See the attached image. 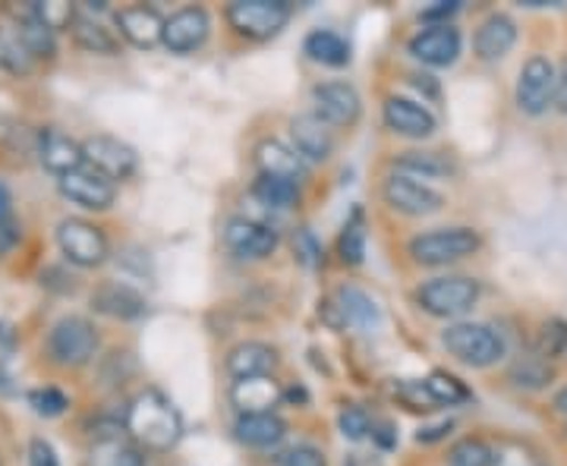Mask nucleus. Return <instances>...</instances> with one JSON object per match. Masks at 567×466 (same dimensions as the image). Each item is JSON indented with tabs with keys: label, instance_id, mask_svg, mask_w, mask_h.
I'll use <instances>...</instances> for the list:
<instances>
[{
	"label": "nucleus",
	"instance_id": "6",
	"mask_svg": "<svg viewBox=\"0 0 567 466\" xmlns=\"http://www.w3.org/2000/svg\"><path fill=\"white\" fill-rule=\"evenodd\" d=\"M99 350V331L82 315H66L48 334V356L63 369H80Z\"/></svg>",
	"mask_w": 567,
	"mask_h": 466
},
{
	"label": "nucleus",
	"instance_id": "11",
	"mask_svg": "<svg viewBox=\"0 0 567 466\" xmlns=\"http://www.w3.org/2000/svg\"><path fill=\"white\" fill-rule=\"evenodd\" d=\"M382 196L385 203L401 211L406 218H425V215H435L442 211V193H435L429 183H420L416 177H406V174H391L382 186Z\"/></svg>",
	"mask_w": 567,
	"mask_h": 466
},
{
	"label": "nucleus",
	"instance_id": "50",
	"mask_svg": "<svg viewBox=\"0 0 567 466\" xmlns=\"http://www.w3.org/2000/svg\"><path fill=\"white\" fill-rule=\"evenodd\" d=\"M555 410H558L561 416H567V387H561V391L555 394Z\"/></svg>",
	"mask_w": 567,
	"mask_h": 466
},
{
	"label": "nucleus",
	"instance_id": "14",
	"mask_svg": "<svg viewBox=\"0 0 567 466\" xmlns=\"http://www.w3.org/2000/svg\"><path fill=\"white\" fill-rule=\"evenodd\" d=\"M212 35V17L205 7H183L174 17L164 20L162 44L171 54H193Z\"/></svg>",
	"mask_w": 567,
	"mask_h": 466
},
{
	"label": "nucleus",
	"instance_id": "7",
	"mask_svg": "<svg viewBox=\"0 0 567 466\" xmlns=\"http://www.w3.org/2000/svg\"><path fill=\"white\" fill-rule=\"evenodd\" d=\"M58 246L66 256V262L80 265V268H99L107 262L111 256V246L104 237L102 227H95L85 218H66L58 227Z\"/></svg>",
	"mask_w": 567,
	"mask_h": 466
},
{
	"label": "nucleus",
	"instance_id": "10",
	"mask_svg": "<svg viewBox=\"0 0 567 466\" xmlns=\"http://www.w3.org/2000/svg\"><path fill=\"white\" fill-rule=\"evenodd\" d=\"M278 230L271 224L256 221V218H230L224 227V246L230 256L246 259V262H259L268 259L278 249Z\"/></svg>",
	"mask_w": 567,
	"mask_h": 466
},
{
	"label": "nucleus",
	"instance_id": "17",
	"mask_svg": "<svg viewBox=\"0 0 567 466\" xmlns=\"http://www.w3.org/2000/svg\"><path fill=\"white\" fill-rule=\"evenodd\" d=\"M382 117H385L388 130L404 136V139H429L439 130V121H435V114L429 107L413 102V99H401V95L385 99Z\"/></svg>",
	"mask_w": 567,
	"mask_h": 466
},
{
	"label": "nucleus",
	"instance_id": "19",
	"mask_svg": "<svg viewBox=\"0 0 567 466\" xmlns=\"http://www.w3.org/2000/svg\"><path fill=\"white\" fill-rule=\"evenodd\" d=\"M284 401V387L271 375H256V379H237L230 385V404L237 406L240 416H256V413H275V406Z\"/></svg>",
	"mask_w": 567,
	"mask_h": 466
},
{
	"label": "nucleus",
	"instance_id": "43",
	"mask_svg": "<svg viewBox=\"0 0 567 466\" xmlns=\"http://www.w3.org/2000/svg\"><path fill=\"white\" fill-rule=\"evenodd\" d=\"M514 379H517V385L543 387L548 382V379H551V372H548V369L543 363L517 365V369H514Z\"/></svg>",
	"mask_w": 567,
	"mask_h": 466
},
{
	"label": "nucleus",
	"instance_id": "4",
	"mask_svg": "<svg viewBox=\"0 0 567 466\" xmlns=\"http://www.w3.org/2000/svg\"><path fill=\"white\" fill-rule=\"evenodd\" d=\"M290 13L293 10L287 0H234L224 17L240 39L268 41L281 35Z\"/></svg>",
	"mask_w": 567,
	"mask_h": 466
},
{
	"label": "nucleus",
	"instance_id": "3",
	"mask_svg": "<svg viewBox=\"0 0 567 466\" xmlns=\"http://www.w3.org/2000/svg\"><path fill=\"white\" fill-rule=\"evenodd\" d=\"M442 344L451 356L473 369H488L505 356V341L495 328L480 322H454L442 334Z\"/></svg>",
	"mask_w": 567,
	"mask_h": 466
},
{
	"label": "nucleus",
	"instance_id": "8",
	"mask_svg": "<svg viewBox=\"0 0 567 466\" xmlns=\"http://www.w3.org/2000/svg\"><path fill=\"white\" fill-rule=\"evenodd\" d=\"M555 95H558V66L548 58H529L514 89L517 107L529 117H539L555 104Z\"/></svg>",
	"mask_w": 567,
	"mask_h": 466
},
{
	"label": "nucleus",
	"instance_id": "36",
	"mask_svg": "<svg viewBox=\"0 0 567 466\" xmlns=\"http://www.w3.org/2000/svg\"><path fill=\"white\" fill-rule=\"evenodd\" d=\"M372 426H375V420L365 413V406L360 404H344L341 406V413H338V428H341V435L350 438V442H360L365 435H372Z\"/></svg>",
	"mask_w": 567,
	"mask_h": 466
},
{
	"label": "nucleus",
	"instance_id": "22",
	"mask_svg": "<svg viewBox=\"0 0 567 466\" xmlns=\"http://www.w3.org/2000/svg\"><path fill=\"white\" fill-rule=\"evenodd\" d=\"M256 167H259V177H278L290 183H300L306 174L303 158L278 139H265L256 145Z\"/></svg>",
	"mask_w": 567,
	"mask_h": 466
},
{
	"label": "nucleus",
	"instance_id": "16",
	"mask_svg": "<svg viewBox=\"0 0 567 466\" xmlns=\"http://www.w3.org/2000/svg\"><path fill=\"white\" fill-rule=\"evenodd\" d=\"M410 54L425 66H451L461 58L464 39L461 32L447 22V25H425L413 39H410Z\"/></svg>",
	"mask_w": 567,
	"mask_h": 466
},
{
	"label": "nucleus",
	"instance_id": "23",
	"mask_svg": "<svg viewBox=\"0 0 567 466\" xmlns=\"http://www.w3.org/2000/svg\"><path fill=\"white\" fill-rule=\"evenodd\" d=\"M473 44H476L480 61H502L507 51L517 44V22L511 20L507 13H492V17L480 22Z\"/></svg>",
	"mask_w": 567,
	"mask_h": 466
},
{
	"label": "nucleus",
	"instance_id": "38",
	"mask_svg": "<svg viewBox=\"0 0 567 466\" xmlns=\"http://www.w3.org/2000/svg\"><path fill=\"white\" fill-rule=\"evenodd\" d=\"M29 406H32L39 416H44V420H54V416H61L63 410L70 406V401H66V394L58 391V387H35V391L29 394Z\"/></svg>",
	"mask_w": 567,
	"mask_h": 466
},
{
	"label": "nucleus",
	"instance_id": "24",
	"mask_svg": "<svg viewBox=\"0 0 567 466\" xmlns=\"http://www.w3.org/2000/svg\"><path fill=\"white\" fill-rule=\"evenodd\" d=\"M278 365V350L262 344V341H244L227 353V372L237 379H256V375H271Z\"/></svg>",
	"mask_w": 567,
	"mask_h": 466
},
{
	"label": "nucleus",
	"instance_id": "26",
	"mask_svg": "<svg viewBox=\"0 0 567 466\" xmlns=\"http://www.w3.org/2000/svg\"><path fill=\"white\" fill-rule=\"evenodd\" d=\"M142 447L123 432H102L89 447V466H142Z\"/></svg>",
	"mask_w": 567,
	"mask_h": 466
},
{
	"label": "nucleus",
	"instance_id": "48",
	"mask_svg": "<svg viewBox=\"0 0 567 466\" xmlns=\"http://www.w3.org/2000/svg\"><path fill=\"white\" fill-rule=\"evenodd\" d=\"M555 104H558V111L567 117V58L561 63V70H558V95H555Z\"/></svg>",
	"mask_w": 567,
	"mask_h": 466
},
{
	"label": "nucleus",
	"instance_id": "31",
	"mask_svg": "<svg viewBox=\"0 0 567 466\" xmlns=\"http://www.w3.org/2000/svg\"><path fill=\"white\" fill-rule=\"evenodd\" d=\"M17 32H20L22 44L29 51L32 61H51L54 51H58V41H54V32L44 25V22L32 13V17H22V20H13Z\"/></svg>",
	"mask_w": 567,
	"mask_h": 466
},
{
	"label": "nucleus",
	"instance_id": "12",
	"mask_svg": "<svg viewBox=\"0 0 567 466\" xmlns=\"http://www.w3.org/2000/svg\"><path fill=\"white\" fill-rule=\"evenodd\" d=\"M312 114L328 126H353L363 114L360 92L350 82H319L312 89Z\"/></svg>",
	"mask_w": 567,
	"mask_h": 466
},
{
	"label": "nucleus",
	"instance_id": "9",
	"mask_svg": "<svg viewBox=\"0 0 567 466\" xmlns=\"http://www.w3.org/2000/svg\"><path fill=\"white\" fill-rule=\"evenodd\" d=\"M82 155H85V167L99 170L111 183L130 180L140 167L133 145H126L117 136H89L82 143Z\"/></svg>",
	"mask_w": 567,
	"mask_h": 466
},
{
	"label": "nucleus",
	"instance_id": "13",
	"mask_svg": "<svg viewBox=\"0 0 567 466\" xmlns=\"http://www.w3.org/2000/svg\"><path fill=\"white\" fill-rule=\"evenodd\" d=\"M322 315L331 328H372L379 324V306L360 287L347 284L338 287L331 300H324Z\"/></svg>",
	"mask_w": 567,
	"mask_h": 466
},
{
	"label": "nucleus",
	"instance_id": "18",
	"mask_svg": "<svg viewBox=\"0 0 567 466\" xmlns=\"http://www.w3.org/2000/svg\"><path fill=\"white\" fill-rule=\"evenodd\" d=\"M114 25L121 29V35L133 48H155L162 44L164 39V17L155 10V7H145V3H136V7H123L114 13Z\"/></svg>",
	"mask_w": 567,
	"mask_h": 466
},
{
	"label": "nucleus",
	"instance_id": "30",
	"mask_svg": "<svg viewBox=\"0 0 567 466\" xmlns=\"http://www.w3.org/2000/svg\"><path fill=\"white\" fill-rule=\"evenodd\" d=\"M252 196H256L265 208H271V211L300 208V199H303L300 183L278 180V177H259V180L252 183Z\"/></svg>",
	"mask_w": 567,
	"mask_h": 466
},
{
	"label": "nucleus",
	"instance_id": "35",
	"mask_svg": "<svg viewBox=\"0 0 567 466\" xmlns=\"http://www.w3.org/2000/svg\"><path fill=\"white\" fill-rule=\"evenodd\" d=\"M0 63L7 66V70H13V73H25L29 70V51H25V44H22L20 32H17V25H10V29H3L0 32Z\"/></svg>",
	"mask_w": 567,
	"mask_h": 466
},
{
	"label": "nucleus",
	"instance_id": "32",
	"mask_svg": "<svg viewBox=\"0 0 567 466\" xmlns=\"http://www.w3.org/2000/svg\"><path fill=\"white\" fill-rule=\"evenodd\" d=\"M338 252H341V262L357 268L365 259V215L363 208H353L350 218L341 227V237H338Z\"/></svg>",
	"mask_w": 567,
	"mask_h": 466
},
{
	"label": "nucleus",
	"instance_id": "42",
	"mask_svg": "<svg viewBox=\"0 0 567 466\" xmlns=\"http://www.w3.org/2000/svg\"><path fill=\"white\" fill-rule=\"evenodd\" d=\"M281 466H328V460L316 445H297L284 454Z\"/></svg>",
	"mask_w": 567,
	"mask_h": 466
},
{
	"label": "nucleus",
	"instance_id": "49",
	"mask_svg": "<svg viewBox=\"0 0 567 466\" xmlns=\"http://www.w3.org/2000/svg\"><path fill=\"white\" fill-rule=\"evenodd\" d=\"M10 221V189L0 183V224Z\"/></svg>",
	"mask_w": 567,
	"mask_h": 466
},
{
	"label": "nucleus",
	"instance_id": "44",
	"mask_svg": "<svg viewBox=\"0 0 567 466\" xmlns=\"http://www.w3.org/2000/svg\"><path fill=\"white\" fill-rule=\"evenodd\" d=\"M461 10L457 0H439L435 7H425L423 10V22L425 25H447V20Z\"/></svg>",
	"mask_w": 567,
	"mask_h": 466
},
{
	"label": "nucleus",
	"instance_id": "40",
	"mask_svg": "<svg viewBox=\"0 0 567 466\" xmlns=\"http://www.w3.org/2000/svg\"><path fill=\"white\" fill-rule=\"evenodd\" d=\"M539 346H543V356H558V353H565L567 346V324L558 322V319H551V322H546V328H543V341H539Z\"/></svg>",
	"mask_w": 567,
	"mask_h": 466
},
{
	"label": "nucleus",
	"instance_id": "46",
	"mask_svg": "<svg viewBox=\"0 0 567 466\" xmlns=\"http://www.w3.org/2000/svg\"><path fill=\"white\" fill-rule=\"evenodd\" d=\"M20 244V230H17V224L13 221H3L0 224V259L13 249V246Z\"/></svg>",
	"mask_w": 567,
	"mask_h": 466
},
{
	"label": "nucleus",
	"instance_id": "2",
	"mask_svg": "<svg viewBox=\"0 0 567 466\" xmlns=\"http://www.w3.org/2000/svg\"><path fill=\"white\" fill-rule=\"evenodd\" d=\"M483 246V237L473 227H439V230H425L420 237L410 240V256L416 265H439L461 262L466 256H473Z\"/></svg>",
	"mask_w": 567,
	"mask_h": 466
},
{
	"label": "nucleus",
	"instance_id": "25",
	"mask_svg": "<svg viewBox=\"0 0 567 466\" xmlns=\"http://www.w3.org/2000/svg\"><path fill=\"white\" fill-rule=\"evenodd\" d=\"M234 435L237 442L256 451H268L278 447L287 435V423L278 413H256V416H237L234 423Z\"/></svg>",
	"mask_w": 567,
	"mask_h": 466
},
{
	"label": "nucleus",
	"instance_id": "29",
	"mask_svg": "<svg viewBox=\"0 0 567 466\" xmlns=\"http://www.w3.org/2000/svg\"><path fill=\"white\" fill-rule=\"evenodd\" d=\"M70 32H73L76 44L85 48V51H92V54H117V48H121L117 35L111 29H104L102 22L95 20L89 10H76Z\"/></svg>",
	"mask_w": 567,
	"mask_h": 466
},
{
	"label": "nucleus",
	"instance_id": "15",
	"mask_svg": "<svg viewBox=\"0 0 567 466\" xmlns=\"http://www.w3.org/2000/svg\"><path fill=\"white\" fill-rule=\"evenodd\" d=\"M58 186H61V193L70 203L80 205L85 211H104V208L114 205V196H117L114 183L102 177L99 170L85 167V164H82L80 170H73V174H63Z\"/></svg>",
	"mask_w": 567,
	"mask_h": 466
},
{
	"label": "nucleus",
	"instance_id": "41",
	"mask_svg": "<svg viewBox=\"0 0 567 466\" xmlns=\"http://www.w3.org/2000/svg\"><path fill=\"white\" fill-rule=\"evenodd\" d=\"M293 252H297V259L306 265V268H316V265L322 262V246L319 240L309 234V230H297V237H293Z\"/></svg>",
	"mask_w": 567,
	"mask_h": 466
},
{
	"label": "nucleus",
	"instance_id": "27",
	"mask_svg": "<svg viewBox=\"0 0 567 466\" xmlns=\"http://www.w3.org/2000/svg\"><path fill=\"white\" fill-rule=\"evenodd\" d=\"M92 306H95V312H102L107 319L130 322V319H140L142 312H145V297H142L140 290L114 281V284H102L92 293Z\"/></svg>",
	"mask_w": 567,
	"mask_h": 466
},
{
	"label": "nucleus",
	"instance_id": "37",
	"mask_svg": "<svg viewBox=\"0 0 567 466\" xmlns=\"http://www.w3.org/2000/svg\"><path fill=\"white\" fill-rule=\"evenodd\" d=\"M451 466H495V451L480 438H464L451 447Z\"/></svg>",
	"mask_w": 567,
	"mask_h": 466
},
{
	"label": "nucleus",
	"instance_id": "33",
	"mask_svg": "<svg viewBox=\"0 0 567 466\" xmlns=\"http://www.w3.org/2000/svg\"><path fill=\"white\" fill-rule=\"evenodd\" d=\"M394 164H398V174H406V177L435 180V177H447L451 174V162L442 152H404Z\"/></svg>",
	"mask_w": 567,
	"mask_h": 466
},
{
	"label": "nucleus",
	"instance_id": "34",
	"mask_svg": "<svg viewBox=\"0 0 567 466\" xmlns=\"http://www.w3.org/2000/svg\"><path fill=\"white\" fill-rule=\"evenodd\" d=\"M423 385L439 406H461L466 401H473V391L461 379L447 375V372H432L429 379H423Z\"/></svg>",
	"mask_w": 567,
	"mask_h": 466
},
{
	"label": "nucleus",
	"instance_id": "45",
	"mask_svg": "<svg viewBox=\"0 0 567 466\" xmlns=\"http://www.w3.org/2000/svg\"><path fill=\"white\" fill-rule=\"evenodd\" d=\"M29 466H61V460L44 438H32L29 442Z\"/></svg>",
	"mask_w": 567,
	"mask_h": 466
},
{
	"label": "nucleus",
	"instance_id": "20",
	"mask_svg": "<svg viewBox=\"0 0 567 466\" xmlns=\"http://www.w3.org/2000/svg\"><path fill=\"white\" fill-rule=\"evenodd\" d=\"M39 155H41V164H44L51 174H58V177H63V174H73V170H80L82 164H85L82 143H76L73 136H66L63 130H54V126L41 130Z\"/></svg>",
	"mask_w": 567,
	"mask_h": 466
},
{
	"label": "nucleus",
	"instance_id": "47",
	"mask_svg": "<svg viewBox=\"0 0 567 466\" xmlns=\"http://www.w3.org/2000/svg\"><path fill=\"white\" fill-rule=\"evenodd\" d=\"M447 432H451V423H439V426L420 428V432H416V442H420V445H435V442L447 438Z\"/></svg>",
	"mask_w": 567,
	"mask_h": 466
},
{
	"label": "nucleus",
	"instance_id": "5",
	"mask_svg": "<svg viewBox=\"0 0 567 466\" xmlns=\"http://www.w3.org/2000/svg\"><path fill=\"white\" fill-rule=\"evenodd\" d=\"M480 300V281L464 275L432 278L416 290V303L435 319H461Z\"/></svg>",
	"mask_w": 567,
	"mask_h": 466
},
{
	"label": "nucleus",
	"instance_id": "21",
	"mask_svg": "<svg viewBox=\"0 0 567 466\" xmlns=\"http://www.w3.org/2000/svg\"><path fill=\"white\" fill-rule=\"evenodd\" d=\"M290 136H293V152L303 162H324L334 148L331 130L316 114H300L290 121Z\"/></svg>",
	"mask_w": 567,
	"mask_h": 466
},
{
	"label": "nucleus",
	"instance_id": "28",
	"mask_svg": "<svg viewBox=\"0 0 567 466\" xmlns=\"http://www.w3.org/2000/svg\"><path fill=\"white\" fill-rule=\"evenodd\" d=\"M303 54L312 63L331 66V70H341L353 58L350 54V41L341 32H334V29H316V32H309L303 41Z\"/></svg>",
	"mask_w": 567,
	"mask_h": 466
},
{
	"label": "nucleus",
	"instance_id": "39",
	"mask_svg": "<svg viewBox=\"0 0 567 466\" xmlns=\"http://www.w3.org/2000/svg\"><path fill=\"white\" fill-rule=\"evenodd\" d=\"M398 397L404 401V406H410V410H423V413H432V410H439V404L432 401V394L425 391L423 382H406V385L398 387Z\"/></svg>",
	"mask_w": 567,
	"mask_h": 466
},
{
	"label": "nucleus",
	"instance_id": "1",
	"mask_svg": "<svg viewBox=\"0 0 567 466\" xmlns=\"http://www.w3.org/2000/svg\"><path fill=\"white\" fill-rule=\"evenodd\" d=\"M123 432L142 451L164 454V451L177 447V442L183 438V416L164 391L145 387L126 406V413H123Z\"/></svg>",
	"mask_w": 567,
	"mask_h": 466
}]
</instances>
